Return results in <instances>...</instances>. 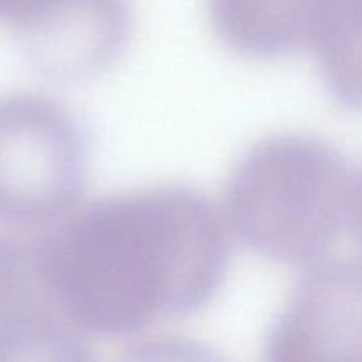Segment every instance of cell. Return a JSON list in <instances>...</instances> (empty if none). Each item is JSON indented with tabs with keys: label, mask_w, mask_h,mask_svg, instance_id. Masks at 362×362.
Listing matches in <instances>:
<instances>
[{
	"label": "cell",
	"mask_w": 362,
	"mask_h": 362,
	"mask_svg": "<svg viewBox=\"0 0 362 362\" xmlns=\"http://www.w3.org/2000/svg\"><path fill=\"white\" fill-rule=\"evenodd\" d=\"M87 145L76 120L39 95L0 99V218L59 221L78 205Z\"/></svg>",
	"instance_id": "3"
},
{
	"label": "cell",
	"mask_w": 362,
	"mask_h": 362,
	"mask_svg": "<svg viewBox=\"0 0 362 362\" xmlns=\"http://www.w3.org/2000/svg\"><path fill=\"white\" fill-rule=\"evenodd\" d=\"M267 349L281 362H362V260H318L290 297Z\"/></svg>",
	"instance_id": "4"
},
{
	"label": "cell",
	"mask_w": 362,
	"mask_h": 362,
	"mask_svg": "<svg viewBox=\"0 0 362 362\" xmlns=\"http://www.w3.org/2000/svg\"><path fill=\"white\" fill-rule=\"evenodd\" d=\"M357 173L327 140L278 133L255 141L226 182L232 233L265 258L317 264L352 228Z\"/></svg>",
	"instance_id": "2"
},
{
	"label": "cell",
	"mask_w": 362,
	"mask_h": 362,
	"mask_svg": "<svg viewBox=\"0 0 362 362\" xmlns=\"http://www.w3.org/2000/svg\"><path fill=\"white\" fill-rule=\"evenodd\" d=\"M352 230L362 243V172L357 173V189H356V205H354Z\"/></svg>",
	"instance_id": "10"
},
{
	"label": "cell",
	"mask_w": 362,
	"mask_h": 362,
	"mask_svg": "<svg viewBox=\"0 0 362 362\" xmlns=\"http://www.w3.org/2000/svg\"><path fill=\"white\" fill-rule=\"evenodd\" d=\"M23 28L42 71L81 80L122 55L133 30V6L129 0H48Z\"/></svg>",
	"instance_id": "6"
},
{
	"label": "cell",
	"mask_w": 362,
	"mask_h": 362,
	"mask_svg": "<svg viewBox=\"0 0 362 362\" xmlns=\"http://www.w3.org/2000/svg\"><path fill=\"white\" fill-rule=\"evenodd\" d=\"M216 35L247 57L310 48L329 0H205Z\"/></svg>",
	"instance_id": "7"
},
{
	"label": "cell",
	"mask_w": 362,
	"mask_h": 362,
	"mask_svg": "<svg viewBox=\"0 0 362 362\" xmlns=\"http://www.w3.org/2000/svg\"><path fill=\"white\" fill-rule=\"evenodd\" d=\"M45 239L49 276L78 338L131 336L212 299L230 262L223 207L184 186L106 194Z\"/></svg>",
	"instance_id": "1"
},
{
	"label": "cell",
	"mask_w": 362,
	"mask_h": 362,
	"mask_svg": "<svg viewBox=\"0 0 362 362\" xmlns=\"http://www.w3.org/2000/svg\"><path fill=\"white\" fill-rule=\"evenodd\" d=\"M80 338L57 297L45 239H0V359L60 352Z\"/></svg>",
	"instance_id": "5"
},
{
	"label": "cell",
	"mask_w": 362,
	"mask_h": 362,
	"mask_svg": "<svg viewBox=\"0 0 362 362\" xmlns=\"http://www.w3.org/2000/svg\"><path fill=\"white\" fill-rule=\"evenodd\" d=\"M46 4L48 0H0V20H14L25 25Z\"/></svg>",
	"instance_id": "9"
},
{
	"label": "cell",
	"mask_w": 362,
	"mask_h": 362,
	"mask_svg": "<svg viewBox=\"0 0 362 362\" xmlns=\"http://www.w3.org/2000/svg\"><path fill=\"white\" fill-rule=\"evenodd\" d=\"M310 48L329 94L362 108V0H329Z\"/></svg>",
	"instance_id": "8"
}]
</instances>
